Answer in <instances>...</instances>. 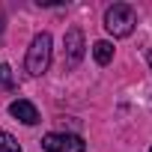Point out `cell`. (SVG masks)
<instances>
[{
  "mask_svg": "<svg viewBox=\"0 0 152 152\" xmlns=\"http://www.w3.org/2000/svg\"><path fill=\"white\" fill-rule=\"evenodd\" d=\"M3 30H6V15L0 12V39H3Z\"/></svg>",
  "mask_w": 152,
  "mask_h": 152,
  "instance_id": "cell-9",
  "label": "cell"
},
{
  "mask_svg": "<svg viewBox=\"0 0 152 152\" xmlns=\"http://www.w3.org/2000/svg\"><path fill=\"white\" fill-rule=\"evenodd\" d=\"M93 57H96V63H99V66H107V63L113 60V45H110V42H104V39H102V42H96V45H93Z\"/></svg>",
  "mask_w": 152,
  "mask_h": 152,
  "instance_id": "cell-6",
  "label": "cell"
},
{
  "mask_svg": "<svg viewBox=\"0 0 152 152\" xmlns=\"http://www.w3.org/2000/svg\"><path fill=\"white\" fill-rule=\"evenodd\" d=\"M87 54V42H84V33L81 27H69L66 30V39H63V66L72 72V69H78L81 60Z\"/></svg>",
  "mask_w": 152,
  "mask_h": 152,
  "instance_id": "cell-3",
  "label": "cell"
},
{
  "mask_svg": "<svg viewBox=\"0 0 152 152\" xmlns=\"http://www.w3.org/2000/svg\"><path fill=\"white\" fill-rule=\"evenodd\" d=\"M134 24H137L134 6H128V3H113V6H107V12H104V30H107L113 39L131 36Z\"/></svg>",
  "mask_w": 152,
  "mask_h": 152,
  "instance_id": "cell-1",
  "label": "cell"
},
{
  "mask_svg": "<svg viewBox=\"0 0 152 152\" xmlns=\"http://www.w3.org/2000/svg\"><path fill=\"white\" fill-rule=\"evenodd\" d=\"M42 149L45 152H84L87 143L81 134H66V131H51L42 137Z\"/></svg>",
  "mask_w": 152,
  "mask_h": 152,
  "instance_id": "cell-4",
  "label": "cell"
},
{
  "mask_svg": "<svg viewBox=\"0 0 152 152\" xmlns=\"http://www.w3.org/2000/svg\"><path fill=\"white\" fill-rule=\"evenodd\" d=\"M48 66H51V36L48 33H39V36H33V42L27 48L24 69H27V75L39 78V75L48 72Z\"/></svg>",
  "mask_w": 152,
  "mask_h": 152,
  "instance_id": "cell-2",
  "label": "cell"
},
{
  "mask_svg": "<svg viewBox=\"0 0 152 152\" xmlns=\"http://www.w3.org/2000/svg\"><path fill=\"white\" fill-rule=\"evenodd\" d=\"M149 152H152V149H149Z\"/></svg>",
  "mask_w": 152,
  "mask_h": 152,
  "instance_id": "cell-11",
  "label": "cell"
},
{
  "mask_svg": "<svg viewBox=\"0 0 152 152\" xmlns=\"http://www.w3.org/2000/svg\"><path fill=\"white\" fill-rule=\"evenodd\" d=\"M0 152H21L18 140H15L9 131H0Z\"/></svg>",
  "mask_w": 152,
  "mask_h": 152,
  "instance_id": "cell-7",
  "label": "cell"
},
{
  "mask_svg": "<svg viewBox=\"0 0 152 152\" xmlns=\"http://www.w3.org/2000/svg\"><path fill=\"white\" fill-rule=\"evenodd\" d=\"M146 63H149V69H152V51H146Z\"/></svg>",
  "mask_w": 152,
  "mask_h": 152,
  "instance_id": "cell-10",
  "label": "cell"
},
{
  "mask_svg": "<svg viewBox=\"0 0 152 152\" xmlns=\"http://www.w3.org/2000/svg\"><path fill=\"white\" fill-rule=\"evenodd\" d=\"M9 113H12L15 119H21L24 125H36V122H39V110H36V104L27 102V99L12 102V104H9Z\"/></svg>",
  "mask_w": 152,
  "mask_h": 152,
  "instance_id": "cell-5",
  "label": "cell"
},
{
  "mask_svg": "<svg viewBox=\"0 0 152 152\" xmlns=\"http://www.w3.org/2000/svg\"><path fill=\"white\" fill-rule=\"evenodd\" d=\"M12 87V69H9V63H3L0 66V90H9Z\"/></svg>",
  "mask_w": 152,
  "mask_h": 152,
  "instance_id": "cell-8",
  "label": "cell"
}]
</instances>
